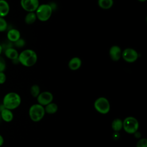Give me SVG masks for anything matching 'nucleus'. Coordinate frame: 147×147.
I'll list each match as a JSON object with an SVG mask.
<instances>
[{
  "instance_id": "obj_3",
  "label": "nucleus",
  "mask_w": 147,
  "mask_h": 147,
  "mask_svg": "<svg viewBox=\"0 0 147 147\" xmlns=\"http://www.w3.org/2000/svg\"><path fill=\"white\" fill-rule=\"evenodd\" d=\"M53 9L50 4L42 3L39 5L35 11L37 19L41 22H46L49 20L53 13Z\"/></svg>"
},
{
  "instance_id": "obj_10",
  "label": "nucleus",
  "mask_w": 147,
  "mask_h": 147,
  "mask_svg": "<svg viewBox=\"0 0 147 147\" xmlns=\"http://www.w3.org/2000/svg\"><path fill=\"white\" fill-rule=\"evenodd\" d=\"M122 51L119 46L117 45H113L109 49V56L113 61H118L122 57Z\"/></svg>"
},
{
  "instance_id": "obj_22",
  "label": "nucleus",
  "mask_w": 147,
  "mask_h": 147,
  "mask_svg": "<svg viewBox=\"0 0 147 147\" xmlns=\"http://www.w3.org/2000/svg\"><path fill=\"white\" fill-rule=\"evenodd\" d=\"M136 147H147V140L145 138L140 139L136 144Z\"/></svg>"
},
{
  "instance_id": "obj_13",
  "label": "nucleus",
  "mask_w": 147,
  "mask_h": 147,
  "mask_svg": "<svg viewBox=\"0 0 147 147\" xmlns=\"http://www.w3.org/2000/svg\"><path fill=\"white\" fill-rule=\"evenodd\" d=\"M4 53L5 56L10 60L13 61L18 60L19 53L16 48L13 47H8L5 50Z\"/></svg>"
},
{
  "instance_id": "obj_19",
  "label": "nucleus",
  "mask_w": 147,
  "mask_h": 147,
  "mask_svg": "<svg viewBox=\"0 0 147 147\" xmlns=\"http://www.w3.org/2000/svg\"><path fill=\"white\" fill-rule=\"evenodd\" d=\"M44 110L45 113L49 114H53L57 112L58 110V106L56 103L51 102L45 106Z\"/></svg>"
},
{
  "instance_id": "obj_5",
  "label": "nucleus",
  "mask_w": 147,
  "mask_h": 147,
  "mask_svg": "<svg viewBox=\"0 0 147 147\" xmlns=\"http://www.w3.org/2000/svg\"><path fill=\"white\" fill-rule=\"evenodd\" d=\"M139 122L138 120L133 117H127L123 121V128L124 130L129 134H134L138 131Z\"/></svg>"
},
{
  "instance_id": "obj_2",
  "label": "nucleus",
  "mask_w": 147,
  "mask_h": 147,
  "mask_svg": "<svg viewBox=\"0 0 147 147\" xmlns=\"http://www.w3.org/2000/svg\"><path fill=\"white\" fill-rule=\"evenodd\" d=\"M21 103L20 95L15 92H9L3 97L2 105L5 108L12 110L20 106Z\"/></svg>"
},
{
  "instance_id": "obj_14",
  "label": "nucleus",
  "mask_w": 147,
  "mask_h": 147,
  "mask_svg": "<svg viewBox=\"0 0 147 147\" xmlns=\"http://www.w3.org/2000/svg\"><path fill=\"white\" fill-rule=\"evenodd\" d=\"M1 119L6 122H10L13 119V113L11 110L3 108L1 111H0Z\"/></svg>"
},
{
  "instance_id": "obj_18",
  "label": "nucleus",
  "mask_w": 147,
  "mask_h": 147,
  "mask_svg": "<svg viewBox=\"0 0 147 147\" xmlns=\"http://www.w3.org/2000/svg\"><path fill=\"white\" fill-rule=\"evenodd\" d=\"M111 127L115 132L120 131L123 128V121L119 118L114 119L111 123Z\"/></svg>"
},
{
  "instance_id": "obj_16",
  "label": "nucleus",
  "mask_w": 147,
  "mask_h": 147,
  "mask_svg": "<svg viewBox=\"0 0 147 147\" xmlns=\"http://www.w3.org/2000/svg\"><path fill=\"white\" fill-rule=\"evenodd\" d=\"M113 4V0H98V6L103 10H107L111 8Z\"/></svg>"
},
{
  "instance_id": "obj_20",
  "label": "nucleus",
  "mask_w": 147,
  "mask_h": 147,
  "mask_svg": "<svg viewBox=\"0 0 147 147\" xmlns=\"http://www.w3.org/2000/svg\"><path fill=\"white\" fill-rule=\"evenodd\" d=\"M30 92L33 97L37 98L41 92L39 86L37 84L32 85L30 88Z\"/></svg>"
},
{
  "instance_id": "obj_8",
  "label": "nucleus",
  "mask_w": 147,
  "mask_h": 147,
  "mask_svg": "<svg viewBox=\"0 0 147 147\" xmlns=\"http://www.w3.org/2000/svg\"><path fill=\"white\" fill-rule=\"evenodd\" d=\"M20 5L21 7L28 12H35L38 7L39 0H21Z\"/></svg>"
},
{
  "instance_id": "obj_12",
  "label": "nucleus",
  "mask_w": 147,
  "mask_h": 147,
  "mask_svg": "<svg viewBox=\"0 0 147 147\" xmlns=\"http://www.w3.org/2000/svg\"><path fill=\"white\" fill-rule=\"evenodd\" d=\"M7 38L10 42L14 43L21 38L20 32L15 28L10 29L7 31Z\"/></svg>"
},
{
  "instance_id": "obj_17",
  "label": "nucleus",
  "mask_w": 147,
  "mask_h": 147,
  "mask_svg": "<svg viewBox=\"0 0 147 147\" xmlns=\"http://www.w3.org/2000/svg\"><path fill=\"white\" fill-rule=\"evenodd\" d=\"M37 17L35 12H28L25 16L24 21L27 25L33 24L37 20Z\"/></svg>"
},
{
  "instance_id": "obj_6",
  "label": "nucleus",
  "mask_w": 147,
  "mask_h": 147,
  "mask_svg": "<svg viewBox=\"0 0 147 147\" xmlns=\"http://www.w3.org/2000/svg\"><path fill=\"white\" fill-rule=\"evenodd\" d=\"M95 109L100 114H107L110 110V105L108 99L105 97L97 98L94 103Z\"/></svg>"
},
{
  "instance_id": "obj_27",
  "label": "nucleus",
  "mask_w": 147,
  "mask_h": 147,
  "mask_svg": "<svg viewBox=\"0 0 147 147\" xmlns=\"http://www.w3.org/2000/svg\"><path fill=\"white\" fill-rule=\"evenodd\" d=\"M3 143H4L3 137V136L1 134H0V147L3 145Z\"/></svg>"
},
{
  "instance_id": "obj_30",
  "label": "nucleus",
  "mask_w": 147,
  "mask_h": 147,
  "mask_svg": "<svg viewBox=\"0 0 147 147\" xmlns=\"http://www.w3.org/2000/svg\"><path fill=\"white\" fill-rule=\"evenodd\" d=\"M1 120V114H0V121Z\"/></svg>"
},
{
  "instance_id": "obj_21",
  "label": "nucleus",
  "mask_w": 147,
  "mask_h": 147,
  "mask_svg": "<svg viewBox=\"0 0 147 147\" xmlns=\"http://www.w3.org/2000/svg\"><path fill=\"white\" fill-rule=\"evenodd\" d=\"M7 22L5 18L0 17V32H3L7 28Z\"/></svg>"
},
{
  "instance_id": "obj_15",
  "label": "nucleus",
  "mask_w": 147,
  "mask_h": 147,
  "mask_svg": "<svg viewBox=\"0 0 147 147\" xmlns=\"http://www.w3.org/2000/svg\"><path fill=\"white\" fill-rule=\"evenodd\" d=\"M10 11V6L6 0H0V17L5 18Z\"/></svg>"
},
{
  "instance_id": "obj_11",
  "label": "nucleus",
  "mask_w": 147,
  "mask_h": 147,
  "mask_svg": "<svg viewBox=\"0 0 147 147\" xmlns=\"http://www.w3.org/2000/svg\"><path fill=\"white\" fill-rule=\"evenodd\" d=\"M82 64V61L79 57L75 56L72 57L68 61V67L72 71L79 69Z\"/></svg>"
},
{
  "instance_id": "obj_25",
  "label": "nucleus",
  "mask_w": 147,
  "mask_h": 147,
  "mask_svg": "<svg viewBox=\"0 0 147 147\" xmlns=\"http://www.w3.org/2000/svg\"><path fill=\"white\" fill-rule=\"evenodd\" d=\"M6 81V75L4 72H0V84H4Z\"/></svg>"
},
{
  "instance_id": "obj_23",
  "label": "nucleus",
  "mask_w": 147,
  "mask_h": 147,
  "mask_svg": "<svg viewBox=\"0 0 147 147\" xmlns=\"http://www.w3.org/2000/svg\"><path fill=\"white\" fill-rule=\"evenodd\" d=\"M14 45L17 48H22L25 45V41L23 38H20L15 42H14Z\"/></svg>"
},
{
  "instance_id": "obj_9",
  "label": "nucleus",
  "mask_w": 147,
  "mask_h": 147,
  "mask_svg": "<svg viewBox=\"0 0 147 147\" xmlns=\"http://www.w3.org/2000/svg\"><path fill=\"white\" fill-rule=\"evenodd\" d=\"M53 99V94L49 91H43L40 93L37 97L38 103L44 107L48 104L52 102Z\"/></svg>"
},
{
  "instance_id": "obj_28",
  "label": "nucleus",
  "mask_w": 147,
  "mask_h": 147,
  "mask_svg": "<svg viewBox=\"0 0 147 147\" xmlns=\"http://www.w3.org/2000/svg\"><path fill=\"white\" fill-rule=\"evenodd\" d=\"M2 49H3V48H2V45L0 44V56L2 52Z\"/></svg>"
},
{
  "instance_id": "obj_26",
  "label": "nucleus",
  "mask_w": 147,
  "mask_h": 147,
  "mask_svg": "<svg viewBox=\"0 0 147 147\" xmlns=\"http://www.w3.org/2000/svg\"><path fill=\"white\" fill-rule=\"evenodd\" d=\"M134 134L135 137L137 138H140L141 137V133H140L139 131H137L136 132H135V133H134Z\"/></svg>"
},
{
  "instance_id": "obj_24",
  "label": "nucleus",
  "mask_w": 147,
  "mask_h": 147,
  "mask_svg": "<svg viewBox=\"0 0 147 147\" xmlns=\"http://www.w3.org/2000/svg\"><path fill=\"white\" fill-rule=\"evenodd\" d=\"M6 68V63L5 59L0 56V72H4Z\"/></svg>"
},
{
  "instance_id": "obj_29",
  "label": "nucleus",
  "mask_w": 147,
  "mask_h": 147,
  "mask_svg": "<svg viewBox=\"0 0 147 147\" xmlns=\"http://www.w3.org/2000/svg\"><path fill=\"white\" fill-rule=\"evenodd\" d=\"M138 1H140V2H145V1H146V0H138Z\"/></svg>"
},
{
  "instance_id": "obj_1",
  "label": "nucleus",
  "mask_w": 147,
  "mask_h": 147,
  "mask_svg": "<svg viewBox=\"0 0 147 147\" xmlns=\"http://www.w3.org/2000/svg\"><path fill=\"white\" fill-rule=\"evenodd\" d=\"M38 56L37 53L31 49H26L19 53L18 60L23 66L30 67L36 64Z\"/></svg>"
},
{
  "instance_id": "obj_4",
  "label": "nucleus",
  "mask_w": 147,
  "mask_h": 147,
  "mask_svg": "<svg viewBox=\"0 0 147 147\" xmlns=\"http://www.w3.org/2000/svg\"><path fill=\"white\" fill-rule=\"evenodd\" d=\"M45 114L44 107L38 103L32 105L29 110V115L33 122L41 121Z\"/></svg>"
},
{
  "instance_id": "obj_7",
  "label": "nucleus",
  "mask_w": 147,
  "mask_h": 147,
  "mask_svg": "<svg viewBox=\"0 0 147 147\" xmlns=\"http://www.w3.org/2000/svg\"><path fill=\"white\" fill-rule=\"evenodd\" d=\"M124 61L128 63L136 61L138 58V53L132 48H126L122 52V57Z\"/></svg>"
}]
</instances>
